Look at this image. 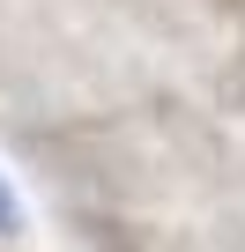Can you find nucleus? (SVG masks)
I'll return each mask as SVG.
<instances>
[{
  "mask_svg": "<svg viewBox=\"0 0 245 252\" xmlns=\"http://www.w3.org/2000/svg\"><path fill=\"white\" fill-rule=\"evenodd\" d=\"M23 222H30L23 215V193L8 186V171H0V237H23Z\"/></svg>",
  "mask_w": 245,
  "mask_h": 252,
  "instance_id": "nucleus-1",
  "label": "nucleus"
}]
</instances>
